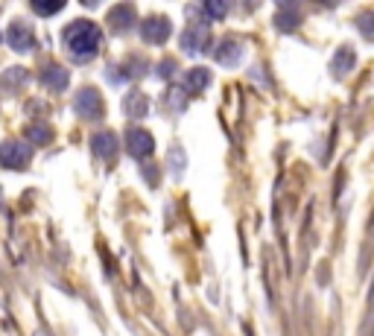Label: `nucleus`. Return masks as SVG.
Returning a JSON list of instances; mask_svg holds the SVG:
<instances>
[{"mask_svg":"<svg viewBox=\"0 0 374 336\" xmlns=\"http://www.w3.org/2000/svg\"><path fill=\"white\" fill-rule=\"evenodd\" d=\"M64 47H68V53L79 62H85L91 56L100 53V47H103V32L96 24L91 21H73L68 29H64Z\"/></svg>","mask_w":374,"mask_h":336,"instance_id":"f257e3e1","label":"nucleus"},{"mask_svg":"<svg viewBox=\"0 0 374 336\" xmlns=\"http://www.w3.org/2000/svg\"><path fill=\"white\" fill-rule=\"evenodd\" d=\"M32 161V146L24 141H6L0 144V164L9 167V170H24Z\"/></svg>","mask_w":374,"mask_h":336,"instance_id":"f03ea898","label":"nucleus"},{"mask_svg":"<svg viewBox=\"0 0 374 336\" xmlns=\"http://www.w3.org/2000/svg\"><path fill=\"white\" fill-rule=\"evenodd\" d=\"M182 47L187 50L190 56H202V53H208V47H210V27L202 24V21L187 24L185 36H182Z\"/></svg>","mask_w":374,"mask_h":336,"instance_id":"7ed1b4c3","label":"nucleus"},{"mask_svg":"<svg viewBox=\"0 0 374 336\" xmlns=\"http://www.w3.org/2000/svg\"><path fill=\"white\" fill-rule=\"evenodd\" d=\"M73 108L79 117H85V120H100L103 117V97L100 91H94V88H82L76 97H73Z\"/></svg>","mask_w":374,"mask_h":336,"instance_id":"20e7f679","label":"nucleus"},{"mask_svg":"<svg viewBox=\"0 0 374 336\" xmlns=\"http://www.w3.org/2000/svg\"><path fill=\"white\" fill-rule=\"evenodd\" d=\"M6 41L15 53H29V50H36V32H32L29 24L24 21H15L9 29H6Z\"/></svg>","mask_w":374,"mask_h":336,"instance_id":"39448f33","label":"nucleus"},{"mask_svg":"<svg viewBox=\"0 0 374 336\" xmlns=\"http://www.w3.org/2000/svg\"><path fill=\"white\" fill-rule=\"evenodd\" d=\"M126 149H129V155L132 158H150L152 155V149H155V141H152V134L146 132V129H132L126 134Z\"/></svg>","mask_w":374,"mask_h":336,"instance_id":"423d86ee","label":"nucleus"},{"mask_svg":"<svg viewBox=\"0 0 374 336\" xmlns=\"http://www.w3.org/2000/svg\"><path fill=\"white\" fill-rule=\"evenodd\" d=\"M141 36H143L146 44H164L170 38V21L158 18V15H155V18H146L141 24Z\"/></svg>","mask_w":374,"mask_h":336,"instance_id":"0eeeda50","label":"nucleus"},{"mask_svg":"<svg viewBox=\"0 0 374 336\" xmlns=\"http://www.w3.org/2000/svg\"><path fill=\"white\" fill-rule=\"evenodd\" d=\"M108 21H111V27H115L117 32H129V29H132V24H138V15H135V6H129V4H123V6H117V9H111V15H108Z\"/></svg>","mask_w":374,"mask_h":336,"instance_id":"6e6552de","label":"nucleus"},{"mask_svg":"<svg viewBox=\"0 0 374 336\" xmlns=\"http://www.w3.org/2000/svg\"><path fill=\"white\" fill-rule=\"evenodd\" d=\"M41 85H44V88H50V91H64V88H68V71H64V67H59V64L44 67Z\"/></svg>","mask_w":374,"mask_h":336,"instance_id":"1a4fd4ad","label":"nucleus"},{"mask_svg":"<svg viewBox=\"0 0 374 336\" xmlns=\"http://www.w3.org/2000/svg\"><path fill=\"white\" fill-rule=\"evenodd\" d=\"M240 59H243V44L237 38H225L217 47V62L220 64H237Z\"/></svg>","mask_w":374,"mask_h":336,"instance_id":"9d476101","label":"nucleus"},{"mask_svg":"<svg viewBox=\"0 0 374 336\" xmlns=\"http://www.w3.org/2000/svg\"><path fill=\"white\" fill-rule=\"evenodd\" d=\"M91 149H94V155L111 158V155L117 153V138L111 132H103V134H96V138L91 141Z\"/></svg>","mask_w":374,"mask_h":336,"instance_id":"9b49d317","label":"nucleus"},{"mask_svg":"<svg viewBox=\"0 0 374 336\" xmlns=\"http://www.w3.org/2000/svg\"><path fill=\"white\" fill-rule=\"evenodd\" d=\"M208 82H210V74L205 71V67H193V71H187V76H185V91L187 94H199V91H205Z\"/></svg>","mask_w":374,"mask_h":336,"instance_id":"f8f14e48","label":"nucleus"},{"mask_svg":"<svg viewBox=\"0 0 374 336\" xmlns=\"http://www.w3.org/2000/svg\"><path fill=\"white\" fill-rule=\"evenodd\" d=\"M123 108H126L129 117H143L146 108H150V103H146V97H143V94H129Z\"/></svg>","mask_w":374,"mask_h":336,"instance_id":"ddd939ff","label":"nucleus"},{"mask_svg":"<svg viewBox=\"0 0 374 336\" xmlns=\"http://www.w3.org/2000/svg\"><path fill=\"white\" fill-rule=\"evenodd\" d=\"M351 64H354V53H351V50H339L336 59H333V71H336V76H345V74L351 71Z\"/></svg>","mask_w":374,"mask_h":336,"instance_id":"4468645a","label":"nucleus"},{"mask_svg":"<svg viewBox=\"0 0 374 336\" xmlns=\"http://www.w3.org/2000/svg\"><path fill=\"white\" fill-rule=\"evenodd\" d=\"M27 138H29L32 144H50L53 132H50V126H29V129H27Z\"/></svg>","mask_w":374,"mask_h":336,"instance_id":"2eb2a0df","label":"nucleus"},{"mask_svg":"<svg viewBox=\"0 0 374 336\" xmlns=\"http://www.w3.org/2000/svg\"><path fill=\"white\" fill-rule=\"evenodd\" d=\"M32 9H36L38 15H56V12H62V4H41V0H36Z\"/></svg>","mask_w":374,"mask_h":336,"instance_id":"dca6fc26","label":"nucleus"},{"mask_svg":"<svg viewBox=\"0 0 374 336\" xmlns=\"http://www.w3.org/2000/svg\"><path fill=\"white\" fill-rule=\"evenodd\" d=\"M205 12L210 15V18H222V15L229 12V6L225 4H205Z\"/></svg>","mask_w":374,"mask_h":336,"instance_id":"f3484780","label":"nucleus"},{"mask_svg":"<svg viewBox=\"0 0 374 336\" xmlns=\"http://www.w3.org/2000/svg\"><path fill=\"white\" fill-rule=\"evenodd\" d=\"M278 27H284V29H292V27H296V12L278 15Z\"/></svg>","mask_w":374,"mask_h":336,"instance_id":"a211bd4d","label":"nucleus"},{"mask_svg":"<svg viewBox=\"0 0 374 336\" xmlns=\"http://www.w3.org/2000/svg\"><path fill=\"white\" fill-rule=\"evenodd\" d=\"M173 71H175V62H173V59H167V62L158 64V76H173Z\"/></svg>","mask_w":374,"mask_h":336,"instance_id":"6ab92c4d","label":"nucleus"},{"mask_svg":"<svg viewBox=\"0 0 374 336\" xmlns=\"http://www.w3.org/2000/svg\"><path fill=\"white\" fill-rule=\"evenodd\" d=\"M182 97H185V91H170L167 99H170V108H173V111L182 108Z\"/></svg>","mask_w":374,"mask_h":336,"instance_id":"aec40b11","label":"nucleus"}]
</instances>
